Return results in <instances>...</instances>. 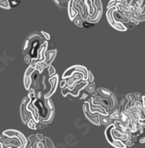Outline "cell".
Returning <instances> with one entry per match:
<instances>
[{
	"instance_id": "obj_23",
	"label": "cell",
	"mask_w": 145,
	"mask_h": 148,
	"mask_svg": "<svg viewBox=\"0 0 145 148\" xmlns=\"http://www.w3.org/2000/svg\"><path fill=\"white\" fill-rule=\"evenodd\" d=\"M31 56H30V54H26V55H24V62L26 63L27 65H30V62H31Z\"/></svg>"
},
{
	"instance_id": "obj_22",
	"label": "cell",
	"mask_w": 145,
	"mask_h": 148,
	"mask_svg": "<svg viewBox=\"0 0 145 148\" xmlns=\"http://www.w3.org/2000/svg\"><path fill=\"white\" fill-rule=\"evenodd\" d=\"M86 91L88 92H93L95 91L94 90V83L93 82H90L89 83V85H87V87H86Z\"/></svg>"
},
{
	"instance_id": "obj_39",
	"label": "cell",
	"mask_w": 145,
	"mask_h": 148,
	"mask_svg": "<svg viewBox=\"0 0 145 148\" xmlns=\"http://www.w3.org/2000/svg\"></svg>"
},
{
	"instance_id": "obj_15",
	"label": "cell",
	"mask_w": 145,
	"mask_h": 148,
	"mask_svg": "<svg viewBox=\"0 0 145 148\" xmlns=\"http://www.w3.org/2000/svg\"><path fill=\"white\" fill-rule=\"evenodd\" d=\"M100 120H101V125H110L112 119L109 116H103L102 118H100Z\"/></svg>"
},
{
	"instance_id": "obj_37",
	"label": "cell",
	"mask_w": 145,
	"mask_h": 148,
	"mask_svg": "<svg viewBox=\"0 0 145 148\" xmlns=\"http://www.w3.org/2000/svg\"><path fill=\"white\" fill-rule=\"evenodd\" d=\"M116 2H124V0H116Z\"/></svg>"
},
{
	"instance_id": "obj_2",
	"label": "cell",
	"mask_w": 145,
	"mask_h": 148,
	"mask_svg": "<svg viewBox=\"0 0 145 148\" xmlns=\"http://www.w3.org/2000/svg\"><path fill=\"white\" fill-rule=\"evenodd\" d=\"M4 136L6 137H9V138H17L19 140H20V142H21V145H22V148H25L27 147V145H28V139L25 138L23 133L21 132H19L17 130H13V129H9V130H5V131H4L2 132Z\"/></svg>"
},
{
	"instance_id": "obj_4",
	"label": "cell",
	"mask_w": 145,
	"mask_h": 148,
	"mask_svg": "<svg viewBox=\"0 0 145 148\" xmlns=\"http://www.w3.org/2000/svg\"><path fill=\"white\" fill-rule=\"evenodd\" d=\"M29 100H30V98L27 96V97L23 99L21 104H20V117H21L22 122H23L24 125H26L28 120L31 118L30 112L29 111H27V109H26V105H27V103L29 102Z\"/></svg>"
},
{
	"instance_id": "obj_32",
	"label": "cell",
	"mask_w": 145,
	"mask_h": 148,
	"mask_svg": "<svg viewBox=\"0 0 145 148\" xmlns=\"http://www.w3.org/2000/svg\"><path fill=\"white\" fill-rule=\"evenodd\" d=\"M5 138H6V136H4L3 133H2V134H0V142H2V141L5 139Z\"/></svg>"
},
{
	"instance_id": "obj_36",
	"label": "cell",
	"mask_w": 145,
	"mask_h": 148,
	"mask_svg": "<svg viewBox=\"0 0 145 148\" xmlns=\"http://www.w3.org/2000/svg\"><path fill=\"white\" fill-rule=\"evenodd\" d=\"M2 147H4L3 143H2V142H0V148H2Z\"/></svg>"
},
{
	"instance_id": "obj_17",
	"label": "cell",
	"mask_w": 145,
	"mask_h": 148,
	"mask_svg": "<svg viewBox=\"0 0 145 148\" xmlns=\"http://www.w3.org/2000/svg\"><path fill=\"white\" fill-rule=\"evenodd\" d=\"M73 22H74V24H75L77 26H78V27H83V20L79 16L76 17V18L73 20Z\"/></svg>"
},
{
	"instance_id": "obj_16",
	"label": "cell",
	"mask_w": 145,
	"mask_h": 148,
	"mask_svg": "<svg viewBox=\"0 0 145 148\" xmlns=\"http://www.w3.org/2000/svg\"><path fill=\"white\" fill-rule=\"evenodd\" d=\"M44 144H45V147H50V148L55 147V145L53 144V142H52L51 139L48 138L47 136L44 137Z\"/></svg>"
},
{
	"instance_id": "obj_19",
	"label": "cell",
	"mask_w": 145,
	"mask_h": 148,
	"mask_svg": "<svg viewBox=\"0 0 145 148\" xmlns=\"http://www.w3.org/2000/svg\"><path fill=\"white\" fill-rule=\"evenodd\" d=\"M93 4L96 10H102V4L101 0H93Z\"/></svg>"
},
{
	"instance_id": "obj_8",
	"label": "cell",
	"mask_w": 145,
	"mask_h": 148,
	"mask_svg": "<svg viewBox=\"0 0 145 148\" xmlns=\"http://www.w3.org/2000/svg\"><path fill=\"white\" fill-rule=\"evenodd\" d=\"M83 3H84V5H85L86 8V12H87V15L90 17H94L96 12H97V10L94 7V4H93V1L92 0H83Z\"/></svg>"
},
{
	"instance_id": "obj_7",
	"label": "cell",
	"mask_w": 145,
	"mask_h": 148,
	"mask_svg": "<svg viewBox=\"0 0 145 148\" xmlns=\"http://www.w3.org/2000/svg\"><path fill=\"white\" fill-rule=\"evenodd\" d=\"M3 143L4 147H17V148H22V145L20 140L17 138H9L6 137L2 141Z\"/></svg>"
},
{
	"instance_id": "obj_14",
	"label": "cell",
	"mask_w": 145,
	"mask_h": 148,
	"mask_svg": "<svg viewBox=\"0 0 145 148\" xmlns=\"http://www.w3.org/2000/svg\"><path fill=\"white\" fill-rule=\"evenodd\" d=\"M27 126L29 127L30 129H32V130H37L38 129V127H37V122L33 119L32 118H30L28 122H27Z\"/></svg>"
},
{
	"instance_id": "obj_25",
	"label": "cell",
	"mask_w": 145,
	"mask_h": 148,
	"mask_svg": "<svg viewBox=\"0 0 145 148\" xmlns=\"http://www.w3.org/2000/svg\"><path fill=\"white\" fill-rule=\"evenodd\" d=\"M35 147L36 148H40V147L44 148V147H45V144H44L43 141H38V140L37 144L35 145Z\"/></svg>"
},
{
	"instance_id": "obj_10",
	"label": "cell",
	"mask_w": 145,
	"mask_h": 148,
	"mask_svg": "<svg viewBox=\"0 0 145 148\" xmlns=\"http://www.w3.org/2000/svg\"><path fill=\"white\" fill-rule=\"evenodd\" d=\"M67 7H68V15H69V18H70L71 21H73V20L76 18V17L78 16V11L73 7L72 1H71V0H69V3H68Z\"/></svg>"
},
{
	"instance_id": "obj_28",
	"label": "cell",
	"mask_w": 145,
	"mask_h": 148,
	"mask_svg": "<svg viewBox=\"0 0 145 148\" xmlns=\"http://www.w3.org/2000/svg\"><path fill=\"white\" fill-rule=\"evenodd\" d=\"M41 34L44 37V39L45 40H51V36H50V34L47 32H45V31H41Z\"/></svg>"
},
{
	"instance_id": "obj_3",
	"label": "cell",
	"mask_w": 145,
	"mask_h": 148,
	"mask_svg": "<svg viewBox=\"0 0 145 148\" xmlns=\"http://www.w3.org/2000/svg\"><path fill=\"white\" fill-rule=\"evenodd\" d=\"M90 104V103L88 102V101H86V102L83 104V112H84V115H85L87 119H88L91 124L99 126H101V120H100V118H100V116L98 113L92 114V113H90L89 111H88V107H89Z\"/></svg>"
},
{
	"instance_id": "obj_33",
	"label": "cell",
	"mask_w": 145,
	"mask_h": 148,
	"mask_svg": "<svg viewBox=\"0 0 145 148\" xmlns=\"http://www.w3.org/2000/svg\"><path fill=\"white\" fill-rule=\"evenodd\" d=\"M140 143H145V136L144 137H142L141 139H140Z\"/></svg>"
},
{
	"instance_id": "obj_18",
	"label": "cell",
	"mask_w": 145,
	"mask_h": 148,
	"mask_svg": "<svg viewBox=\"0 0 145 148\" xmlns=\"http://www.w3.org/2000/svg\"><path fill=\"white\" fill-rule=\"evenodd\" d=\"M44 105H45L50 110H54V109H55L53 103H52V101H51L50 99H44Z\"/></svg>"
},
{
	"instance_id": "obj_34",
	"label": "cell",
	"mask_w": 145,
	"mask_h": 148,
	"mask_svg": "<svg viewBox=\"0 0 145 148\" xmlns=\"http://www.w3.org/2000/svg\"><path fill=\"white\" fill-rule=\"evenodd\" d=\"M138 124L140 125H145V118L144 119H142V120H139V123Z\"/></svg>"
},
{
	"instance_id": "obj_21",
	"label": "cell",
	"mask_w": 145,
	"mask_h": 148,
	"mask_svg": "<svg viewBox=\"0 0 145 148\" xmlns=\"http://www.w3.org/2000/svg\"><path fill=\"white\" fill-rule=\"evenodd\" d=\"M99 92H101L104 97H109L110 95H111L112 93H111V92L110 91H109L108 89H103V88H100L99 90Z\"/></svg>"
},
{
	"instance_id": "obj_24",
	"label": "cell",
	"mask_w": 145,
	"mask_h": 148,
	"mask_svg": "<svg viewBox=\"0 0 145 148\" xmlns=\"http://www.w3.org/2000/svg\"><path fill=\"white\" fill-rule=\"evenodd\" d=\"M126 99H128V101H129V103L130 104V105H132V104L134 103V101L136 99H135V98H134V95L133 94H129V95H127V97Z\"/></svg>"
},
{
	"instance_id": "obj_38",
	"label": "cell",
	"mask_w": 145,
	"mask_h": 148,
	"mask_svg": "<svg viewBox=\"0 0 145 148\" xmlns=\"http://www.w3.org/2000/svg\"><path fill=\"white\" fill-rule=\"evenodd\" d=\"M19 1H20V0H19Z\"/></svg>"
},
{
	"instance_id": "obj_31",
	"label": "cell",
	"mask_w": 145,
	"mask_h": 148,
	"mask_svg": "<svg viewBox=\"0 0 145 148\" xmlns=\"http://www.w3.org/2000/svg\"><path fill=\"white\" fill-rule=\"evenodd\" d=\"M88 74H89V78H88V80H89V82H93V81H94V76L92 75L91 72H90V71H89Z\"/></svg>"
},
{
	"instance_id": "obj_5",
	"label": "cell",
	"mask_w": 145,
	"mask_h": 148,
	"mask_svg": "<svg viewBox=\"0 0 145 148\" xmlns=\"http://www.w3.org/2000/svg\"><path fill=\"white\" fill-rule=\"evenodd\" d=\"M48 81H49V83L51 84V88L46 94H44V96H43L44 99H50V98L56 92V89H57V87L59 85V76L56 73L55 75L51 76V77H49Z\"/></svg>"
},
{
	"instance_id": "obj_30",
	"label": "cell",
	"mask_w": 145,
	"mask_h": 148,
	"mask_svg": "<svg viewBox=\"0 0 145 148\" xmlns=\"http://www.w3.org/2000/svg\"><path fill=\"white\" fill-rule=\"evenodd\" d=\"M134 98H135V99L136 100H142V96L140 93H138V92H136V93H134Z\"/></svg>"
},
{
	"instance_id": "obj_35",
	"label": "cell",
	"mask_w": 145,
	"mask_h": 148,
	"mask_svg": "<svg viewBox=\"0 0 145 148\" xmlns=\"http://www.w3.org/2000/svg\"><path fill=\"white\" fill-rule=\"evenodd\" d=\"M87 97H88V95H87V94H83V97L81 98L80 99H86V98H87Z\"/></svg>"
},
{
	"instance_id": "obj_12",
	"label": "cell",
	"mask_w": 145,
	"mask_h": 148,
	"mask_svg": "<svg viewBox=\"0 0 145 148\" xmlns=\"http://www.w3.org/2000/svg\"><path fill=\"white\" fill-rule=\"evenodd\" d=\"M121 114H122V112L117 108V109L115 111H114L111 114H110L109 117H110L111 119H114V120H115V119H120V118H121Z\"/></svg>"
},
{
	"instance_id": "obj_1",
	"label": "cell",
	"mask_w": 145,
	"mask_h": 148,
	"mask_svg": "<svg viewBox=\"0 0 145 148\" xmlns=\"http://www.w3.org/2000/svg\"><path fill=\"white\" fill-rule=\"evenodd\" d=\"M115 128V126L114 123H111L110 125H109V126L106 128L105 130V137L107 139L108 142L110 143V145L114 146V147L116 148H126L127 145L126 143H124V141L121 139H115L113 137V130Z\"/></svg>"
},
{
	"instance_id": "obj_13",
	"label": "cell",
	"mask_w": 145,
	"mask_h": 148,
	"mask_svg": "<svg viewBox=\"0 0 145 148\" xmlns=\"http://www.w3.org/2000/svg\"><path fill=\"white\" fill-rule=\"evenodd\" d=\"M0 7L3 9H9L11 8V4H10V0H0Z\"/></svg>"
},
{
	"instance_id": "obj_20",
	"label": "cell",
	"mask_w": 145,
	"mask_h": 148,
	"mask_svg": "<svg viewBox=\"0 0 145 148\" xmlns=\"http://www.w3.org/2000/svg\"><path fill=\"white\" fill-rule=\"evenodd\" d=\"M47 70H48V76L49 77H51V76L55 75L56 73V71L55 69V67H53L52 65H49L48 67H47Z\"/></svg>"
},
{
	"instance_id": "obj_11",
	"label": "cell",
	"mask_w": 145,
	"mask_h": 148,
	"mask_svg": "<svg viewBox=\"0 0 145 148\" xmlns=\"http://www.w3.org/2000/svg\"><path fill=\"white\" fill-rule=\"evenodd\" d=\"M28 139V145H27V147H35V145L38 142V139L36 138V134H32L30 135Z\"/></svg>"
},
{
	"instance_id": "obj_6",
	"label": "cell",
	"mask_w": 145,
	"mask_h": 148,
	"mask_svg": "<svg viewBox=\"0 0 145 148\" xmlns=\"http://www.w3.org/2000/svg\"><path fill=\"white\" fill-rule=\"evenodd\" d=\"M36 72V69L33 66L29 65V67L27 68V70L25 71L24 76V88L26 91H29L31 88V84H32V75L33 72Z\"/></svg>"
},
{
	"instance_id": "obj_26",
	"label": "cell",
	"mask_w": 145,
	"mask_h": 148,
	"mask_svg": "<svg viewBox=\"0 0 145 148\" xmlns=\"http://www.w3.org/2000/svg\"><path fill=\"white\" fill-rule=\"evenodd\" d=\"M59 85L61 89H64L65 86H67V79H62V81L59 82Z\"/></svg>"
},
{
	"instance_id": "obj_29",
	"label": "cell",
	"mask_w": 145,
	"mask_h": 148,
	"mask_svg": "<svg viewBox=\"0 0 145 148\" xmlns=\"http://www.w3.org/2000/svg\"><path fill=\"white\" fill-rule=\"evenodd\" d=\"M36 138H37V139L38 141H43L44 140V136L43 134H41V133H37L36 134Z\"/></svg>"
},
{
	"instance_id": "obj_9",
	"label": "cell",
	"mask_w": 145,
	"mask_h": 148,
	"mask_svg": "<svg viewBox=\"0 0 145 148\" xmlns=\"http://www.w3.org/2000/svg\"><path fill=\"white\" fill-rule=\"evenodd\" d=\"M56 53H57V51H56V49H53V50H50L45 52V58L43 61H45L46 64L49 65H51L52 64L55 58H56Z\"/></svg>"
},
{
	"instance_id": "obj_27",
	"label": "cell",
	"mask_w": 145,
	"mask_h": 148,
	"mask_svg": "<svg viewBox=\"0 0 145 148\" xmlns=\"http://www.w3.org/2000/svg\"><path fill=\"white\" fill-rule=\"evenodd\" d=\"M115 4H116V0H110L109 4H108V6H107V9H110L113 6L115 5Z\"/></svg>"
}]
</instances>
